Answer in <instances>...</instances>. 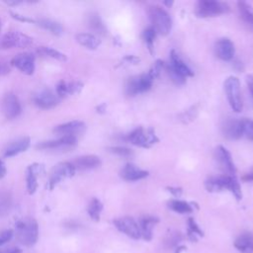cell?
I'll list each match as a JSON object with an SVG mask.
<instances>
[{
  "mask_svg": "<svg viewBox=\"0 0 253 253\" xmlns=\"http://www.w3.org/2000/svg\"><path fill=\"white\" fill-rule=\"evenodd\" d=\"M11 208V197L7 192L0 193V216L6 215Z\"/></svg>",
  "mask_w": 253,
  "mask_h": 253,
  "instance_id": "cell-35",
  "label": "cell"
},
{
  "mask_svg": "<svg viewBox=\"0 0 253 253\" xmlns=\"http://www.w3.org/2000/svg\"><path fill=\"white\" fill-rule=\"evenodd\" d=\"M7 174V168L5 162L0 158V179L4 178Z\"/></svg>",
  "mask_w": 253,
  "mask_h": 253,
  "instance_id": "cell-45",
  "label": "cell"
},
{
  "mask_svg": "<svg viewBox=\"0 0 253 253\" xmlns=\"http://www.w3.org/2000/svg\"><path fill=\"white\" fill-rule=\"evenodd\" d=\"M197 113H198V110H197V107L194 106L192 107L191 109L185 111L184 113L181 114L180 116V120L183 122V123H189L193 120H195L196 116H197Z\"/></svg>",
  "mask_w": 253,
  "mask_h": 253,
  "instance_id": "cell-39",
  "label": "cell"
},
{
  "mask_svg": "<svg viewBox=\"0 0 253 253\" xmlns=\"http://www.w3.org/2000/svg\"><path fill=\"white\" fill-rule=\"evenodd\" d=\"M222 133L227 139H238L242 136L241 120L228 119L222 125Z\"/></svg>",
  "mask_w": 253,
  "mask_h": 253,
  "instance_id": "cell-22",
  "label": "cell"
},
{
  "mask_svg": "<svg viewBox=\"0 0 253 253\" xmlns=\"http://www.w3.org/2000/svg\"><path fill=\"white\" fill-rule=\"evenodd\" d=\"M87 25L97 35H105L107 33L106 26L104 25L101 17L97 13H91L87 18Z\"/></svg>",
  "mask_w": 253,
  "mask_h": 253,
  "instance_id": "cell-28",
  "label": "cell"
},
{
  "mask_svg": "<svg viewBox=\"0 0 253 253\" xmlns=\"http://www.w3.org/2000/svg\"><path fill=\"white\" fill-rule=\"evenodd\" d=\"M229 11L227 4L214 0H201L197 4L196 14L199 17H212Z\"/></svg>",
  "mask_w": 253,
  "mask_h": 253,
  "instance_id": "cell-9",
  "label": "cell"
},
{
  "mask_svg": "<svg viewBox=\"0 0 253 253\" xmlns=\"http://www.w3.org/2000/svg\"><path fill=\"white\" fill-rule=\"evenodd\" d=\"M206 189L209 192H219L223 190L222 176L211 177L206 181Z\"/></svg>",
  "mask_w": 253,
  "mask_h": 253,
  "instance_id": "cell-34",
  "label": "cell"
},
{
  "mask_svg": "<svg viewBox=\"0 0 253 253\" xmlns=\"http://www.w3.org/2000/svg\"><path fill=\"white\" fill-rule=\"evenodd\" d=\"M109 151L122 157H129L132 155V151L125 146H112L109 148Z\"/></svg>",
  "mask_w": 253,
  "mask_h": 253,
  "instance_id": "cell-38",
  "label": "cell"
},
{
  "mask_svg": "<svg viewBox=\"0 0 253 253\" xmlns=\"http://www.w3.org/2000/svg\"><path fill=\"white\" fill-rule=\"evenodd\" d=\"M242 125V136H245L249 140H253V120L243 119L241 120Z\"/></svg>",
  "mask_w": 253,
  "mask_h": 253,
  "instance_id": "cell-36",
  "label": "cell"
},
{
  "mask_svg": "<svg viewBox=\"0 0 253 253\" xmlns=\"http://www.w3.org/2000/svg\"><path fill=\"white\" fill-rule=\"evenodd\" d=\"M164 4L168 5V6H171L172 5V2H164Z\"/></svg>",
  "mask_w": 253,
  "mask_h": 253,
  "instance_id": "cell-52",
  "label": "cell"
},
{
  "mask_svg": "<svg viewBox=\"0 0 253 253\" xmlns=\"http://www.w3.org/2000/svg\"><path fill=\"white\" fill-rule=\"evenodd\" d=\"M1 111L4 117L8 120L17 118L22 112V106L18 97L13 92L4 94L1 99Z\"/></svg>",
  "mask_w": 253,
  "mask_h": 253,
  "instance_id": "cell-11",
  "label": "cell"
},
{
  "mask_svg": "<svg viewBox=\"0 0 253 253\" xmlns=\"http://www.w3.org/2000/svg\"><path fill=\"white\" fill-rule=\"evenodd\" d=\"M10 14H11V16L14 18V19H16V20H18V21H21V22H24V23H36V21L35 20H33L32 18H29V17H27V16H23V15H20V14H18V13H15V12H10Z\"/></svg>",
  "mask_w": 253,
  "mask_h": 253,
  "instance_id": "cell-44",
  "label": "cell"
},
{
  "mask_svg": "<svg viewBox=\"0 0 253 253\" xmlns=\"http://www.w3.org/2000/svg\"><path fill=\"white\" fill-rule=\"evenodd\" d=\"M153 79L148 73L136 75L128 78L126 83V93L128 96H135L149 90L152 86Z\"/></svg>",
  "mask_w": 253,
  "mask_h": 253,
  "instance_id": "cell-10",
  "label": "cell"
},
{
  "mask_svg": "<svg viewBox=\"0 0 253 253\" xmlns=\"http://www.w3.org/2000/svg\"><path fill=\"white\" fill-rule=\"evenodd\" d=\"M44 171V166L40 163H33L28 166L26 170V187L29 195L36 193L39 182L38 179L42 173Z\"/></svg>",
  "mask_w": 253,
  "mask_h": 253,
  "instance_id": "cell-15",
  "label": "cell"
},
{
  "mask_svg": "<svg viewBox=\"0 0 253 253\" xmlns=\"http://www.w3.org/2000/svg\"><path fill=\"white\" fill-rule=\"evenodd\" d=\"M223 87L231 109L236 113L241 112L243 108V103L241 98L239 79L235 76H229L225 79Z\"/></svg>",
  "mask_w": 253,
  "mask_h": 253,
  "instance_id": "cell-4",
  "label": "cell"
},
{
  "mask_svg": "<svg viewBox=\"0 0 253 253\" xmlns=\"http://www.w3.org/2000/svg\"><path fill=\"white\" fill-rule=\"evenodd\" d=\"M149 19L152 24V28L156 33L166 36L170 33L172 28V20L169 14L160 6H150L148 8Z\"/></svg>",
  "mask_w": 253,
  "mask_h": 253,
  "instance_id": "cell-3",
  "label": "cell"
},
{
  "mask_svg": "<svg viewBox=\"0 0 253 253\" xmlns=\"http://www.w3.org/2000/svg\"><path fill=\"white\" fill-rule=\"evenodd\" d=\"M167 189H168V191H169L171 194H173L175 197H179V196H181V194H182V189H181V188L169 187V188H167Z\"/></svg>",
  "mask_w": 253,
  "mask_h": 253,
  "instance_id": "cell-49",
  "label": "cell"
},
{
  "mask_svg": "<svg viewBox=\"0 0 253 253\" xmlns=\"http://www.w3.org/2000/svg\"><path fill=\"white\" fill-rule=\"evenodd\" d=\"M34 104L42 110H49L56 107L60 101L55 91L49 88H41L33 94Z\"/></svg>",
  "mask_w": 253,
  "mask_h": 253,
  "instance_id": "cell-8",
  "label": "cell"
},
{
  "mask_svg": "<svg viewBox=\"0 0 253 253\" xmlns=\"http://www.w3.org/2000/svg\"><path fill=\"white\" fill-rule=\"evenodd\" d=\"M156 34H157L156 31L152 27H148L142 33V38H143L144 42H146V44L148 45V48L151 52H152V47H153V42L156 38Z\"/></svg>",
  "mask_w": 253,
  "mask_h": 253,
  "instance_id": "cell-37",
  "label": "cell"
},
{
  "mask_svg": "<svg viewBox=\"0 0 253 253\" xmlns=\"http://www.w3.org/2000/svg\"><path fill=\"white\" fill-rule=\"evenodd\" d=\"M13 234L14 232L12 229H6V230L0 231V246L7 243L13 237Z\"/></svg>",
  "mask_w": 253,
  "mask_h": 253,
  "instance_id": "cell-41",
  "label": "cell"
},
{
  "mask_svg": "<svg viewBox=\"0 0 253 253\" xmlns=\"http://www.w3.org/2000/svg\"><path fill=\"white\" fill-rule=\"evenodd\" d=\"M16 237L18 241L28 247L33 246L39 239V225L35 218L25 217L16 223Z\"/></svg>",
  "mask_w": 253,
  "mask_h": 253,
  "instance_id": "cell-1",
  "label": "cell"
},
{
  "mask_svg": "<svg viewBox=\"0 0 253 253\" xmlns=\"http://www.w3.org/2000/svg\"><path fill=\"white\" fill-rule=\"evenodd\" d=\"M38 52L43 56H47V57H50V58H53V59H56L59 61L67 60V56L64 53L60 52L59 50H57L55 48L49 47V46H40L38 48Z\"/></svg>",
  "mask_w": 253,
  "mask_h": 253,
  "instance_id": "cell-32",
  "label": "cell"
},
{
  "mask_svg": "<svg viewBox=\"0 0 253 253\" xmlns=\"http://www.w3.org/2000/svg\"><path fill=\"white\" fill-rule=\"evenodd\" d=\"M168 205L172 211L179 213H188L193 211L192 207L188 203L180 200H172L169 202Z\"/></svg>",
  "mask_w": 253,
  "mask_h": 253,
  "instance_id": "cell-33",
  "label": "cell"
},
{
  "mask_svg": "<svg viewBox=\"0 0 253 253\" xmlns=\"http://www.w3.org/2000/svg\"><path fill=\"white\" fill-rule=\"evenodd\" d=\"M0 253H22L21 249L19 248H10V249H7V250H4V251H0Z\"/></svg>",
  "mask_w": 253,
  "mask_h": 253,
  "instance_id": "cell-50",
  "label": "cell"
},
{
  "mask_svg": "<svg viewBox=\"0 0 253 253\" xmlns=\"http://www.w3.org/2000/svg\"><path fill=\"white\" fill-rule=\"evenodd\" d=\"M77 143V137L75 136H69V135H64L60 136L56 139H50V140H45L42 141L37 144V148L41 150H46V149H56V148H61V147H69L73 146Z\"/></svg>",
  "mask_w": 253,
  "mask_h": 253,
  "instance_id": "cell-18",
  "label": "cell"
},
{
  "mask_svg": "<svg viewBox=\"0 0 253 253\" xmlns=\"http://www.w3.org/2000/svg\"><path fill=\"white\" fill-rule=\"evenodd\" d=\"M31 144V139L28 136L19 137L13 141H11L6 148L4 149V156L5 157H13L16 156L24 151H26Z\"/></svg>",
  "mask_w": 253,
  "mask_h": 253,
  "instance_id": "cell-20",
  "label": "cell"
},
{
  "mask_svg": "<svg viewBox=\"0 0 253 253\" xmlns=\"http://www.w3.org/2000/svg\"><path fill=\"white\" fill-rule=\"evenodd\" d=\"M75 168L71 162H59L53 166L48 177V189L53 190L65 179L71 178L75 174Z\"/></svg>",
  "mask_w": 253,
  "mask_h": 253,
  "instance_id": "cell-6",
  "label": "cell"
},
{
  "mask_svg": "<svg viewBox=\"0 0 253 253\" xmlns=\"http://www.w3.org/2000/svg\"><path fill=\"white\" fill-rule=\"evenodd\" d=\"M214 158H215L219 168L224 173V175L235 176V172H236L235 165L233 163L231 154L225 147H223L221 145L217 146L214 151Z\"/></svg>",
  "mask_w": 253,
  "mask_h": 253,
  "instance_id": "cell-12",
  "label": "cell"
},
{
  "mask_svg": "<svg viewBox=\"0 0 253 253\" xmlns=\"http://www.w3.org/2000/svg\"><path fill=\"white\" fill-rule=\"evenodd\" d=\"M106 108H107L106 104H105V103H103V104L99 105V106H98L96 109H97V112H98V113H100V114H103V113H105V111H106Z\"/></svg>",
  "mask_w": 253,
  "mask_h": 253,
  "instance_id": "cell-51",
  "label": "cell"
},
{
  "mask_svg": "<svg viewBox=\"0 0 253 253\" xmlns=\"http://www.w3.org/2000/svg\"><path fill=\"white\" fill-rule=\"evenodd\" d=\"M125 61H126L127 63H132V64H136L139 61V58H137L136 56L133 55H127L124 58Z\"/></svg>",
  "mask_w": 253,
  "mask_h": 253,
  "instance_id": "cell-48",
  "label": "cell"
},
{
  "mask_svg": "<svg viewBox=\"0 0 253 253\" xmlns=\"http://www.w3.org/2000/svg\"><path fill=\"white\" fill-rule=\"evenodd\" d=\"M242 180L245 181V182H252L253 181V168L246 172L243 176H242Z\"/></svg>",
  "mask_w": 253,
  "mask_h": 253,
  "instance_id": "cell-46",
  "label": "cell"
},
{
  "mask_svg": "<svg viewBox=\"0 0 253 253\" xmlns=\"http://www.w3.org/2000/svg\"><path fill=\"white\" fill-rule=\"evenodd\" d=\"M121 177L126 181H137L145 178L148 175V172L142 169H139L137 166L133 164H126L123 167L120 172Z\"/></svg>",
  "mask_w": 253,
  "mask_h": 253,
  "instance_id": "cell-23",
  "label": "cell"
},
{
  "mask_svg": "<svg viewBox=\"0 0 253 253\" xmlns=\"http://www.w3.org/2000/svg\"><path fill=\"white\" fill-rule=\"evenodd\" d=\"M71 163L74 166L75 170L85 171L100 167L102 161L96 155H83L75 158Z\"/></svg>",
  "mask_w": 253,
  "mask_h": 253,
  "instance_id": "cell-21",
  "label": "cell"
},
{
  "mask_svg": "<svg viewBox=\"0 0 253 253\" xmlns=\"http://www.w3.org/2000/svg\"><path fill=\"white\" fill-rule=\"evenodd\" d=\"M102 210H103V204L97 198H93L89 202V205L87 207V211L89 216L95 221H98L100 219V214Z\"/></svg>",
  "mask_w": 253,
  "mask_h": 253,
  "instance_id": "cell-31",
  "label": "cell"
},
{
  "mask_svg": "<svg viewBox=\"0 0 253 253\" xmlns=\"http://www.w3.org/2000/svg\"><path fill=\"white\" fill-rule=\"evenodd\" d=\"M126 139L132 143L133 145L148 148L154 143L158 141V138L152 128H143V127H137L133 129L131 132H129Z\"/></svg>",
  "mask_w": 253,
  "mask_h": 253,
  "instance_id": "cell-5",
  "label": "cell"
},
{
  "mask_svg": "<svg viewBox=\"0 0 253 253\" xmlns=\"http://www.w3.org/2000/svg\"><path fill=\"white\" fill-rule=\"evenodd\" d=\"M166 70L171 80L176 84H183L187 77L194 75L192 69L184 62L175 50H172L170 53V63L166 67Z\"/></svg>",
  "mask_w": 253,
  "mask_h": 253,
  "instance_id": "cell-2",
  "label": "cell"
},
{
  "mask_svg": "<svg viewBox=\"0 0 253 253\" xmlns=\"http://www.w3.org/2000/svg\"><path fill=\"white\" fill-rule=\"evenodd\" d=\"M10 65L8 64V62L0 57V76H4L7 75L10 72Z\"/></svg>",
  "mask_w": 253,
  "mask_h": 253,
  "instance_id": "cell-43",
  "label": "cell"
},
{
  "mask_svg": "<svg viewBox=\"0 0 253 253\" xmlns=\"http://www.w3.org/2000/svg\"><path fill=\"white\" fill-rule=\"evenodd\" d=\"M86 128V125L82 121H71L64 124L57 125L53 128V132L56 134H59L61 136L69 135V136H75L84 132Z\"/></svg>",
  "mask_w": 253,
  "mask_h": 253,
  "instance_id": "cell-16",
  "label": "cell"
},
{
  "mask_svg": "<svg viewBox=\"0 0 253 253\" xmlns=\"http://www.w3.org/2000/svg\"><path fill=\"white\" fill-rule=\"evenodd\" d=\"M246 80H247L248 89H249L250 94H251V97H252V99H253V75H248Z\"/></svg>",
  "mask_w": 253,
  "mask_h": 253,
  "instance_id": "cell-47",
  "label": "cell"
},
{
  "mask_svg": "<svg viewBox=\"0 0 253 253\" xmlns=\"http://www.w3.org/2000/svg\"><path fill=\"white\" fill-rule=\"evenodd\" d=\"M83 83L81 81H66V80H60L55 87V93L61 98H65L68 96L76 95L81 92L83 89Z\"/></svg>",
  "mask_w": 253,
  "mask_h": 253,
  "instance_id": "cell-17",
  "label": "cell"
},
{
  "mask_svg": "<svg viewBox=\"0 0 253 253\" xmlns=\"http://www.w3.org/2000/svg\"><path fill=\"white\" fill-rule=\"evenodd\" d=\"M234 53H235L234 44L229 39L222 38L216 42L215 54L217 55V57H219L222 60L228 61L233 58Z\"/></svg>",
  "mask_w": 253,
  "mask_h": 253,
  "instance_id": "cell-19",
  "label": "cell"
},
{
  "mask_svg": "<svg viewBox=\"0 0 253 253\" xmlns=\"http://www.w3.org/2000/svg\"><path fill=\"white\" fill-rule=\"evenodd\" d=\"M188 225H189V231L192 234H199V235H203V231L200 229V227L197 225L196 221L194 220V218L190 217L188 219Z\"/></svg>",
  "mask_w": 253,
  "mask_h": 253,
  "instance_id": "cell-42",
  "label": "cell"
},
{
  "mask_svg": "<svg viewBox=\"0 0 253 253\" xmlns=\"http://www.w3.org/2000/svg\"><path fill=\"white\" fill-rule=\"evenodd\" d=\"M76 41L82 46L88 49H96L101 44V40L90 33H80L76 35Z\"/></svg>",
  "mask_w": 253,
  "mask_h": 253,
  "instance_id": "cell-24",
  "label": "cell"
},
{
  "mask_svg": "<svg viewBox=\"0 0 253 253\" xmlns=\"http://www.w3.org/2000/svg\"><path fill=\"white\" fill-rule=\"evenodd\" d=\"M11 64L26 75H32L35 71V55L31 52H22L11 59Z\"/></svg>",
  "mask_w": 253,
  "mask_h": 253,
  "instance_id": "cell-14",
  "label": "cell"
},
{
  "mask_svg": "<svg viewBox=\"0 0 253 253\" xmlns=\"http://www.w3.org/2000/svg\"><path fill=\"white\" fill-rule=\"evenodd\" d=\"M1 27H2V23H1V19H0V31H1Z\"/></svg>",
  "mask_w": 253,
  "mask_h": 253,
  "instance_id": "cell-53",
  "label": "cell"
},
{
  "mask_svg": "<svg viewBox=\"0 0 253 253\" xmlns=\"http://www.w3.org/2000/svg\"><path fill=\"white\" fill-rule=\"evenodd\" d=\"M237 8L239 11V15L242 21L251 29H253V10L246 2L239 1L237 3Z\"/></svg>",
  "mask_w": 253,
  "mask_h": 253,
  "instance_id": "cell-30",
  "label": "cell"
},
{
  "mask_svg": "<svg viewBox=\"0 0 253 253\" xmlns=\"http://www.w3.org/2000/svg\"><path fill=\"white\" fill-rule=\"evenodd\" d=\"M163 66H164V64H163V62H162L161 60H156V61L153 63V65L151 66V68L149 69V71H148L147 73H148L149 76L154 80L155 78H157V77L159 76V74H160V72H161Z\"/></svg>",
  "mask_w": 253,
  "mask_h": 253,
  "instance_id": "cell-40",
  "label": "cell"
},
{
  "mask_svg": "<svg viewBox=\"0 0 253 253\" xmlns=\"http://www.w3.org/2000/svg\"><path fill=\"white\" fill-rule=\"evenodd\" d=\"M158 221L156 217L153 216H143L140 218L138 225L140 229V234L145 240H150L152 238V229L155 223Z\"/></svg>",
  "mask_w": 253,
  "mask_h": 253,
  "instance_id": "cell-25",
  "label": "cell"
},
{
  "mask_svg": "<svg viewBox=\"0 0 253 253\" xmlns=\"http://www.w3.org/2000/svg\"><path fill=\"white\" fill-rule=\"evenodd\" d=\"M115 226L126 235L133 239H139L141 237L138 223L130 216H124L114 220Z\"/></svg>",
  "mask_w": 253,
  "mask_h": 253,
  "instance_id": "cell-13",
  "label": "cell"
},
{
  "mask_svg": "<svg viewBox=\"0 0 253 253\" xmlns=\"http://www.w3.org/2000/svg\"><path fill=\"white\" fill-rule=\"evenodd\" d=\"M36 23L41 28H42L43 30L49 32L52 35L60 36L63 33L62 26L58 22H56V21H53V20H50V19H41L39 21H36Z\"/></svg>",
  "mask_w": 253,
  "mask_h": 253,
  "instance_id": "cell-29",
  "label": "cell"
},
{
  "mask_svg": "<svg viewBox=\"0 0 253 253\" xmlns=\"http://www.w3.org/2000/svg\"><path fill=\"white\" fill-rule=\"evenodd\" d=\"M234 246L243 253L253 252V234L250 232L242 233L234 242Z\"/></svg>",
  "mask_w": 253,
  "mask_h": 253,
  "instance_id": "cell-26",
  "label": "cell"
},
{
  "mask_svg": "<svg viewBox=\"0 0 253 253\" xmlns=\"http://www.w3.org/2000/svg\"><path fill=\"white\" fill-rule=\"evenodd\" d=\"M223 179V189L228 190L230 193L233 194V196L236 198V200H241L242 198V193H241V188L236 180L235 176H230V175H222Z\"/></svg>",
  "mask_w": 253,
  "mask_h": 253,
  "instance_id": "cell-27",
  "label": "cell"
},
{
  "mask_svg": "<svg viewBox=\"0 0 253 253\" xmlns=\"http://www.w3.org/2000/svg\"><path fill=\"white\" fill-rule=\"evenodd\" d=\"M33 39L21 32L13 31L6 33L0 38V48H23L31 45Z\"/></svg>",
  "mask_w": 253,
  "mask_h": 253,
  "instance_id": "cell-7",
  "label": "cell"
}]
</instances>
